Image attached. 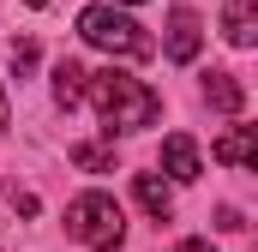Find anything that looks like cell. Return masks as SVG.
Listing matches in <instances>:
<instances>
[{"label":"cell","mask_w":258,"mask_h":252,"mask_svg":"<svg viewBox=\"0 0 258 252\" xmlns=\"http://www.w3.org/2000/svg\"><path fill=\"white\" fill-rule=\"evenodd\" d=\"M216 162H228V168H252V174H258V126L222 132V138H216Z\"/></svg>","instance_id":"cell-6"},{"label":"cell","mask_w":258,"mask_h":252,"mask_svg":"<svg viewBox=\"0 0 258 252\" xmlns=\"http://www.w3.org/2000/svg\"><path fill=\"white\" fill-rule=\"evenodd\" d=\"M198 42H204V30H198V12L192 6H174L168 12V60H198Z\"/></svg>","instance_id":"cell-4"},{"label":"cell","mask_w":258,"mask_h":252,"mask_svg":"<svg viewBox=\"0 0 258 252\" xmlns=\"http://www.w3.org/2000/svg\"><path fill=\"white\" fill-rule=\"evenodd\" d=\"M84 90H90V72H84L78 60H60V66H54V102H60V108H78Z\"/></svg>","instance_id":"cell-8"},{"label":"cell","mask_w":258,"mask_h":252,"mask_svg":"<svg viewBox=\"0 0 258 252\" xmlns=\"http://www.w3.org/2000/svg\"><path fill=\"white\" fill-rule=\"evenodd\" d=\"M24 6H48V0H24Z\"/></svg>","instance_id":"cell-16"},{"label":"cell","mask_w":258,"mask_h":252,"mask_svg":"<svg viewBox=\"0 0 258 252\" xmlns=\"http://www.w3.org/2000/svg\"><path fill=\"white\" fill-rule=\"evenodd\" d=\"M204 102H210V108H222V114H234V108L246 102V90H240L228 72H210V78H204Z\"/></svg>","instance_id":"cell-10"},{"label":"cell","mask_w":258,"mask_h":252,"mask_svg":"<svg viewBox=\"0 0 258 252\" xmlns=\"http://www.w3.org/2000/svg\"><path fill=\"white\" fill-rule=\"evenodd\" d=\"M216 228H228V234H240L246 222H240V210H234V204H222V210H216Z\"/></svg>","instance_id":"cell-13"},{"label":"cell","mask_w":258,"mask_h":252,"mask_svg":"<svg viewBox=\"0 0 258 252\" xmlns=\"http://www.w3.org/2000/svg\"><path fill=\"white\" fill-rule=\"evenodd\" d=\"M222 36L234 48H252L258 42V0H228L222 6Z\"/></svg>","instance_id":"cell-7"},{"label":"cell","mask_w":258,"mask_h":252,"mask_svg":"<svg viewBox=\"0 0 258 252\" xmlns=\"http://www.w3.org/2000/svg\"><path fill=\"white\" fill-rule=\"evenodd\" d=\"M6 120H12V108H6V90H0V126H6Z\"/></svg>","instance_id":"cell-15"},{"label":"cell","mask_w":258,"mask_h":252,"mask_svg":"<svg viewBox=\"0 0 258 252\" xmlns=\"http://www.w3.org/2000/svg\"><path fill=\"white\" fill-rule=\"evenodd\" d=\"M72 162L90 168V174H108V168H114V150H102V144H72Z\"/></svg>","instance_id":"cell-11"},{"label":"cell","mask_w":258,"mask_h":252,"mask_svg":"<svg viewBox=\"0 0 258 252\" xmlns=\"http://www.w3.org/2000/svg\"><path fill=\"white\" fill-rule=\"evenodd\" d=\"M66 234L84 240L90 252H114L126 240V216H120V204L108 192H84V198L66 204Z\"/></svg>","instance_id":"cell-3"},{"label":"cell","mask_w":258,"mask_h":252,"mask_svg":"<svg viewBox=\"0 0 258 252\" xmlns=\"http://www.w3.org/2000/svg\"><path fill=\"white\" fill-rule=\"evenodd\" d=\"M180 252H216L210 240H180Z\"/></svg>","instance_id":"cell-14"},{"label":"cell","mask_w":258,"mask_h":252,"mask_svg":"<svg viewBox=\"0 0 258 252\" xmlns=\"http://www.w3.org/2000/svg\"><path fill=\"white\" fill-rule=\"evenodd\" d=\"M132 192H138V204H144V210H150V216H156V222H162V216H168V210H174V192L162 186V180H156V174H132Z\"/></svg>","instance_id":"cell-9"},{"label":"cell","mask_w":258,"mask_h":252,"mask_svg":"<svg viewBox=\"0 0 258 252\" xmlns=\"http://www.w3.org/2000/svg\"><path fill=\"white\" fill-rule=\"evenodd\" d=\"M162 168H168V180H198V144H192V132H168L162 138Z\"/></svg>","instance_id":"cell-5"},{"label":"cell","mask_w":258,"mask_h":252,"mask_svg":"<svg viewBox=\"0 0 258 252\" xmlns=\"http://www.w3.org/2000/svg\"><path fill=\"white\" fill-rule=\"evenodd\" d=\"M30 66H36V42H12V72L24 78Z\"/></svg>","instance_id":"cell-12"},{"label":"cell","mask_w":258,"mask_h":252,"mask_svg":"<svg viewBox=\"0 0 258 252\" xmlns=\"http://www.w3.org/2000/svg\"><path fill=\"white\" fill-rule=\"evenodd\" d=\"M90 102H96V114H102V126H108V138H114V132H138V126H150L156 114H162L156 90L138 84V78L120 72V66L90 72Z\"/></svg>","instance_id":"cell-1"},{"label":"cell","mask_w":258,"mask_h":252,"mask_svg":"<svg viewBox=\"0 0 258 252\" xmlns=\"http://www.w3.org/2000/svg\"><path fill=\"white\" fill-rule=\"evenodd\" d=\"M78 36L90 48H102V54H120V60H150L156 54V42L144 36V24L126 18V12H114V6H84L78 12Z\"/></svg>","instance_id":"cell-2"},{"label":"cell","mask_w":258,"mask_h":252,"mask_svg":"<svg viewBox=\"0 0 258 252\" xmlns=\"http://www.w3.org/2000/svg\"><path fill=\"white\" fill-rule=\"evenodd\" d=\"M126 6H138V0H126Z\"/></svg>","instance_id":"cell-17"}]
</instances>
